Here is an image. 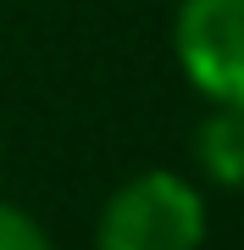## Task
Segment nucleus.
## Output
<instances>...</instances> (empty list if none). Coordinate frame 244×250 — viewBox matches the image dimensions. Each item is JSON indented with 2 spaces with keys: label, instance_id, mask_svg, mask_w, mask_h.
I'll use <instances>...</instances> for the list:
<instances>
[{
  "label": "nucleus",
  "instance_id": "nucleus-4",
  "mask_svg": "<svg viewBox=\"0 0 244 250\" xmlns=\"http://www.w3.org/2000/svg\"><path fill=\"white\" fill-rule=\"evenodd\" d=\"M0 250H50V239H45V228H39L22 206L0 200Z\"/></svg>",
  "mask_w": 244,
  "mask_h": 250
},
{
  "label": "nucleus",
  "instance_id": "nucleus-3",
  "mask_svg": "<svg viewBox=\"0 0 244 250\" xmlns=\"http://www.w3.org/2000/svg\"><path fill=\"white\" fill-rule=\"evenodd\" d=\"M194 161L211 184L244 189V111L217 106L206 123L194 128Z\"/></svg>",
  "mask_w": 244,
  "mask_h": 250
},
{
  "label": "nucleus",
  "instance_id": "nucleus-2",
  "mask_svg": "<svg viewBox=\"0 0 244 250\" xmlns=\"http://www.w3.org/2000/svg\"><path fill=\"white\" fill-rule=\"evenodd\" d=\"M172 50L211 106L244 111V0H183L172 17Z\"/></svg>",
  "mask_w": 244,
  "mask_h": 250
},
{
  "label": "nucleus",
  "instance_id": "nucleus-1",
  "mask_svg": "<svg viewBox=\"0 0 244 250\" xmlns=\"http://www.w3.org/2000/svg\"><path fill=\"white\" fill-rule=\"evenodd\" d=\"M94 239L100 250H200L206 245V200L189 178L150 167L106 200Z\"/></svg>",
  "mask_w": 244,
  "mask_h": 250
}]
</instances>
